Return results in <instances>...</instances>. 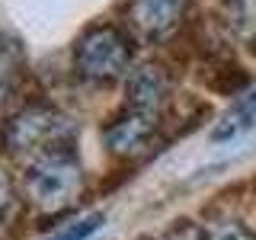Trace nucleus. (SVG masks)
<instances>
[{"label":"nucleus","mask_w":256,"mask_h":240,"mask_svg":"<svg viewBox=\"0 0 256 240\" xmlns=\"http://www.w3.org/2000/svg\"><path fill=\"white\" fill-rule=\"evenodd\" d=\"M164 240H208V230L202 228V224H196V221H176L170 230L164 234Z\"/></svg>","instance_id":"9d476101"},{"label":"nucleus","mask_w":256,"mask_h":240,"mask_svg":"<svg viewBox=\"0 0 256 240\" xmlns=\"http://www.w3.org/2000/svg\"><path fill=\"white\" fill-rule=\"evenodd\" d=\"M84 192V166L74 144H54L26 164V196L45 214H61Z\"/></svg>","instance_id":"f257e3e1"},{"label":"nucleus","mask_w":256,"mask_h":240,"mask_svg":"<svg viewBox=\"0 0 256 240\" xmlns=\"http://www.w3.org/2000/svg\"><path fill=\"white\" fill-rule=\"evenodd\" d=\"M189 0H132L128 4V26L148 42H160L180 26Z\"/></svg>","instance_id":"39448f33"},{"label":"nucleus","mask_w":256,"mask_h":240,"mask_svg":"<svg viewBox=\"0 0 256 240\" xmlns=\"http://www.w3.org/2000/svg\"><path fill=\"white\" fill-rule=\"evenodd\" d=\"M230 20H234V29L256 52V0H230Z\"/></svg>","instance_id":"6e6552de"},{"label":"nucleus","mask_w":256,"mask_h":240,"mask_svg":"<svg viewBox=\"0 0 256 240\" xmlns=\"http://www.w3.org/2000/svg\"><path fill=\"white\" fill-rule=\"evenodd\" d=\"M166 90H170V80L160 64H138L125 77V106L160 116L166 102Z\"/></svg>","instance_id":"423d86ee"},{"label":"nucleus","mask_w":256,"mask_h":240,"mask_svg":"<svg viewBox=\"0 0 256 240\" xmlns=\"http://www.w3.org/2000/svg\"><path fill=\"white\" fill-rule=\"evenodd\" d=\"M74 70L86 84H116L132 74V36L122 26L96 22L74 45Z\"/></svg>","instance_id":"f03ea898"},{"label":"nucleus","mask_w":256,"mask_h":240,"mask_svg":"<svg viewBox=\"0 0 256 240\" xmlns=\"http://www.w3.org/2000/svg\"><path fill=\"white\" fill-rule=\"evenodd\" d=\"M157 125H160V116H154V112L122 106L102 128V141H106L112 154H134V150L150 144Z\"/></svg>","instance_id":"20e7f679"},{"label":"nucleus","mask_w":256,"mask_h":240,"mask_svg":"<svg viewBox=\"0 0 256 240\" xmlns=\"http://www.w3.org/2000/svg\"><path fill=\"white\" fill-rule=\"evenodd\" d=\"M16 212H20V192H16L10 176L0 170V224L13 221Z\"/></svg>","instance_id":"1a4fd4ad"},{"label":"nucleus","mask_w":256,"mask_h":240,"mask_svg":"<svg viewBox=\"0 0 256 240\" xmlns=\"http://www.w3.org/2000/svg\"><path fill=\"white\" fill-rule=\"evenodd\" d=\"M70 138H74L70 118L61 116L54 106H45V102H32V106L13 112L0 128L4 150L16 157H26V160L54 148V144H68Z\"/></svg>","instance_id":"7ed1b4c3"},{"label":"nucleus","mask_w":256,"mask_h":240,"mask_svg":"<svg viewBox=\"0 0 256 240\" xmlns=\"http://www.w3.org/2000/svg\"><path fill=\"white\" fill-rule=\"evenodd\" d=\"M22 68H26V52H22L20 38L0 29V100L16 86Z\"/></svg>","instance_id":"0eeeda50"}]
</instances>
